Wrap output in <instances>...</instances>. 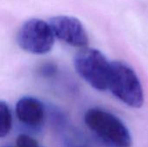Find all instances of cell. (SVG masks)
Instances as JSON below:
<instances>
[{
	"instance_id": "cell-1",
	"label": "cell",
	"mask_w": 148,
	"mask_h": 147,
	"mask_svg": "<svg viewBox=\"0 0 148 147\" xmlns=\"http://www.w3.org/2000/svg\"><path fill=\"white\" fill-rule=\"evenodd\" d=\"M87 127L108 147H131L133 139L123 121L112 113L94 107L84 115Z\"/></svg>"
},
{
	"instance_id": "cell-2",
	"label": "cell",
	"mask_w": 148,
	"mask_h": 147,
	"mask_svg": "<svg viewBox=\"0 0 148 147\" xmlns=\"http://www.w3.org/2000/svg\"><path fill=\"white\" fill-rule=\"evenodd\" d=\"M108 90L130 107L140 108L144 104V92L140 78L134 69L122 61L111 62Z\"/></svg>"
},
{
	"instance_id": "cell-3",
	"label": "cell",
	"mask_w": 148,
	"mask_h": 147,
	"mask_svg": "<svg viewBox=\"0 0 148 147\" xmlns=\"http://www.w3.org/2000/svg\"><path fill=\"white\" fill-rule=\"evenodd\" d=\"M110 64L107 57L98 49L82 48L74 58L76 73L93 88L106 91L108 88Z\"/></svg>"
},
{
	"instance_id": "cell-4",
	"label": "cell",
	"mask_w": 148,
	"mask_h": 147,
	"mask_svg": "<svg viewBox=\"0 0 148 147\" xmlns=\"http://www.w3.org/2000/svg\"><path fill=\"white\" fill-rule=\"evenodd\" d=\"M55 37L49 22L32 18L20 27L16 35V42L28 53L44 55L52 49Z\"/></svg>"
},
{
	"instance_id": "cell-5",
	"label": "cell",
	"mask_w": 148,
	"mask_h": 147,
	"mask_svg": "<svg viewBox=\"0 0 148 147\" xmlns=\"http://www.w3.org/2000/svg\"><path fill=\"white\" fill-rule=\"evenodd\" d=\"M49 23L56 37L63 42L75 47L86 48L88 44V35L82 22L71 16H55Z\"/></svg>"
},
{
	"instance_id": "cell-6",
	"label": "cell",
	"mask_w": 148,
	"mask_h": 147,
	"mask_svg": "<svg viewBox=\"0 0 148 147\" xmlns=\"http://www.w3.org/2000/svg\"><path fill=\"white\" fill-rule=\"evenodd\" d=\"M16 115L18 120L30 128H38L45 118V107L42 101L31 96H24L16 104Z\"/></svg>"
},
{
	"instance_id": "cell-7",
	"label": "cell",
	"mask_w": 148,
	"mask_h": 147,
	"mask_svg": "<svg viewBox=\"0 0 148 147\" xmlns=\"http://www.w3.org/2000/svg\"><path fill=\"white\" fill-rule=\"evenodd\" d=\"M57 127L64 147H88L82 134L75 128L69 126L66 121L59 122Z\"/></svg>"
},
{
	"instance_id": "cell-8",
	"label": "cell",
	"mask_w": 148,
	"mask_h": 147,
	"mask_svg": "<svg viewBox=\"0 0 148 147\" xmlns=\"http://www.w3.org/2000/svg\"><path fill=\"white\" fill-rule=\"evenodd\" d=\"M12 128V113L10 106L3 101H0V138L6 137Z\"/></svg>"
},
{
	"instance_id": "cell-9",
	"label": "cell",
	"mask_w": 148,
	"mask_h": 147,
	"mask_svg": "<svg viewBox=\"0 0 148 147\" xmlns=\"http://www.w3.org/2000/svg\"><path fill=\"white\" fill-rule=\"evenodd\" d=\"M15 147H39L36 139L28 134H19L16 139Z\"/></svg>"
},
{
	"instance_id": "cell-10",
	"label": "cell",
	"mask_w": 148,
	"mask_h": 147,
	"mask_svg": "<svg viewBox=\"0 0 148 147\" xmlns=\"http://www.w3.org/2000/svg\"><path fill=\"white\" fill-rule=\"evenodd\" d=\"M3 147H10V146H3Z\"/></svg>"
}]
</instances>
